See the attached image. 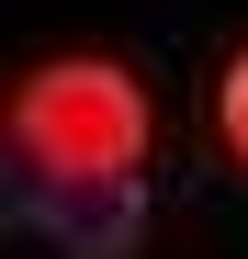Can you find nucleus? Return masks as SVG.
Returning <instances> with one entry per match:
<instances>
[{
	"label": "nucleus",
	"mask_w": 248,
	"mask_h": 259,
	"mask_svg": "<svg viewBox=\"0 0 248 259\" xmlns=\"http://www.w3.org/2000/svg\"><path fill=\"white\" fill-rule=\"evenodd\" d=\"M12 147L23 169H147V91L113 57H46L12 79Z\"/></svg>",
	"instance_id": "f257e3e1"
},
{
	"label": "nucleus",
	"mask_w": 248,
	"mask_h": 259,
	"mask_svg": "<svg viewBox=\"0 0 248 259\" xmlns=\"http://www.w3.org/2000/svg\"><path fill=\"white\" fill-rule=\"evenodd\" d=\"M215 124H226V147H237V169H248V46H237V68H226V91H215Z\"/></svg>",
	"instance_id": "7ed1b4c3"
},
{
	"label": "nucleus",
	"mask_w": 248,
	"mask_h": 259,
	"mask_svg": "<svg viewBox=\"0 0 248 259\" xmlns=\"http://www.w3.org/2000/svg\"><path fill=\"white\" fill-rule=\"evenodd\" d=\"M34 226L68 259H124L147 226V192H136V169H34Z\"/></svg>",
	"instance_id": "f03ea898"
}]
</instances>
